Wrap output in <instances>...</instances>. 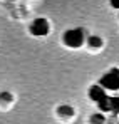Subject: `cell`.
Listing matches in <instances>:
<instances>
[{
	"instance_id": "1",
	"label": "cell",
	"mask_w": 119,
	"mask_h": 124,
	"mask_svg": "<svg viewBox=\"0 0 119 124\" xmlns=\"http://www.w3.org/2000/svg\"><path fill=\"white\" fill-rule=\"evenodd\" d=\"M99 85L107 91L119 89V69H111L107 74H104L99 79Z\"/></svg>"
},
{
	"instance_id": "2",
	"label": "cell",
	"mask_w": 119,
	"mask_h": 124,
	"mask_svg": "<svg viewBox=\"0 0 119 124\" xmlns=\"http://www.w3.org/2000/svg\"><path fill=\"white\" fill-rule=\"evenodd\" d=\"M64 42L69 47H80L84 42V29H71L64 34Z\"/></svg>"
},
{
	"instance_id": "3",
	"label": "cell",
	"mask_w": 119,
	"mask_h": 124,
	"mask_svg": "<svg viewBox=\"0 0 119 124\" xmlns=\"http://www.w3.org/2000/svg\"><path fill=\"white\" fill-rule=\"evenodd\" d=\"M30 32L34 34V35H47L49 34V22L45 20L44 17H39V19H35V20L30 23Z\"/></svg>"
},
{
	"instance_id": "4",
	"label": "cell",
	"mask_w": 119,
	"mask_h": 124,
	"mask_svg": "<svg viewBox=\"0 0 119 124\" xmlns=\"http://www.w3.org/2000/svg\"><path fill=\"white\" fill-rule=\"evenodd\" d=\"M104 96H106V92H104V89L101 87L99 84H96V85H92V87L89 89V97H91L92 101H96V102L99 101L101 97H104Z\"/></svg>"
},
{
	"instance_id": "5",
	"label": "cell",
	"mask_w": 119,
	"mask_h": 124,
	"mask_svg": "<svg viewBox=\"0 0 119 124\" xmlns=\"http://www.w3.org/2000/svg\"><path fill=\"white\" fill-rule=\"evenodd\" d=\"M97 106L102 112H109V106H111V96H104L97 101Z\"/></svg>"
},
{
	"instance_id": "6",
	"label": "cell",
	"mask_w": 119,
	"mask_h": 124,
	"mask_svg": "<svg viewBox=\"0 0 119 124\" xmlns=\"http://www.w3.org/2000/svg\"><path fill=\"white\" fill-rule=\"evenodd\" d=\"M57 112H59L60 116H72V114H74V109L65 104V106H59V107H57Z\"/></svg>"
},
{
	"instance_id": "7",
	"label": "cell",
	"mask_w": 119,
	"mask_h": 124,
	"mask_svg": "<svg viewBox=\"0 0 119 124\" xmlns=\"http://www.w3.org/2000/svg\"><path fill=\"white\" fill-rule=\"evenodd\" d=\"M87 44H89L91 47H101V45H102V39L97 37V35H89V37H87Z\"/></svg>"
},
{
	"instance_id": "8",
	"label": "cell",
	"mask_w": 119,
	"mask_h": 124,
	"mask_svg": "<svg viewBox=\"0 0 119 124\" xmlns=\"http://www.w3.org/2000/svg\"><path fill=\"white\" fill-rule=\"evenodd\" d=\"M109 112H112L114 116L119 114V97H111V106H109Z\"/></svg>"
},
{
	"instance_id": "9",
	"label": "cell",
	"mask_w": 119,
	"mask_h": 124,
	"mask_svg": "<svg viewBox=\"0 0 119 124\" xmlns=\"http://www.w3.org/2000/svg\"><path fill=\"white\" fill-rule=\"evenodd\" d=\"M91 123H92V124H104V123H106V117H104L102 112H96V114H92Z\"/></svg>"
},
{
	"instance_id": "10",
	"label": "cell",
	"mask_w": 119,
	"mask_h": 124,
	"mask_svg": "<svg viewBox=\"0 0 119 124\" xmlns=\"http://www.w3.org/2000/svg\"><path fill=\"white\" fill-rule=\"evenodd\" d=\"M14 97H12V94L10 92H0V101H3V102H10Z\"/></svg>"
},
{
	"instance_id": "11",
	"label": "cell",
	"mask_w": 119,
	"mask_h": 124,
	"mask_svg": "<svg viewBox=\"0 0 119 124\" xmlns=\"http://www.w3.org/2000/svg\"><path fill=\"white\" fill-rule=\"evenodd\" d=\"M111 2V7L112 8H119V0H109Z\"/></svg>"
}]
</instances>
